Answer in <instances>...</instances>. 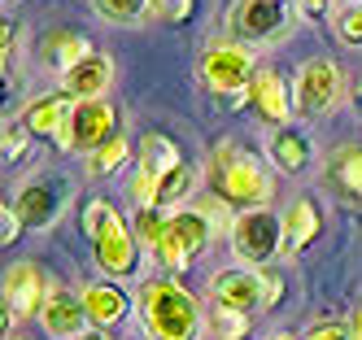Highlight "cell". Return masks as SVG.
Wrapping results in <instances>:
<instances>
[{"label":"cell","instance_id":"cell-1","mask_svg":"<svg viewBox=\"0 0 362 340\" xmlns=\"http://www.w3.org/2000/svg\"><path fill=\"white\" fill-rule=\"evenodd\" d=\"M140 323L153 340H197L201 336V310L192 293L175 279H153L140 288Z\"/></svg>","mask_w":362,"mask_h":340},{"label":"cell","instance_id":"cell-2","mask_svg":"<svg viewBox=\"0 0 362 340\" xmlns=\"http://www.w3.org/2000/svg\"><path fill=\"white\" fill-rule=\"evenodd\" d=\"M214 183L227 201H240L249 209L271 201V179H267L262 162H257L253 153H245L240 144H231V140L214 148Z\"/></svg>","mask_w":362,"mask_h":340},{"label":"cell","instance_id":"cell-3","mask_svg":"<svg viewBox=\"0 0 362 340\" xmlns=\"http://www.w3.org/2000/svg\"><path fill=\"white\" fill-rule=\"evenodd\" d=\"M231 249H236L240 262H249L257 271L262 262H271L284 249V218L271 214L267 205L245 209V214H236V227H231Z\"/></svg>","mask_w":362,"mask_h":340},{"label":"cell","instance_id":"cell-4","mask_svg":"<svg viewBox=\"0 0 362 340\" xmlns=\"http://www.w3.org/2000/svg\"><path fill=\"white\" fill-rule=\"evenodd\" d=\"M118 114H114V105L110 100H74V114H70V122L62 127V136H57V144L66 148V153H96L100 144H110L114 136H118Z\"/></svg>","mask_w":362,"mask_h":340},{"label":"cell","instance_id":"cell-5","mask_svg":"<svg viewBox=\"0 0 362 340\" xmlns=\"http://www.w3.org/2000/svg\"><path fill=\"white\" fill-rule=\"evenodd\" d=\"M201 78L210 92H223V96H240L253 88V48L245 44H210L201 57Z\"/></svg>","mask_w":362,"mask_h":340},{"label":"cell","instance_id":"cell-6","mask_svg":"<svg viewBox=\"0 0 362 340\" xmlns=\"http://www.w3.org/2000/svg\"><path fill=\"white\" fill-rule=\"evenodd\" d=\"M210 223H205L197 209H179V214H170L166 218V231H162V245L153 249L158 253V262L166 271H184V266H192V262L201 257V249L210 245Z\"/></svg>","mask_w":362,"mask_h":340},{"label":"cell","instance_id":"cell-7","mask_svg":"<svg viewBox=\"0 0 362 340\" xmlns=\"http://www.w3.org/2000/svg\"><path fill=\"white\" fill-rule=\"evenodd\" d=\"M288 26H293L288 0H236V5H231V31L249 44L279 40Z\"/></svg>","mask_w":362,"mask_h":340},{"label":"cell","instance_id":"cell-8","mask_svg":"<svg viewBox=\"0 0 362 340\" xmlns=\"http://www.w3.org/2000/svg\"><path fill=\"white\" fill-rule=\"evenodd\" d=\"M66 205V183L57 175H40V179H27L13 197V214L22 218V227H53L57 214Z\"/></svg>","mask_w":362,"mask_h":340},{"label":"cell","instance_id":"cell-9","mask_svg":"<svg viewBox=\"0 0 362 340\" xmlns=\"http://www.w3.org/2000/svg\"><path fill=\"white\" fill-rule=\"evenodd\" d=\"M336 96H341V70H336L327 57H315V61H305L297 70V88H293V100H297V110L305 118H319L327 114Z\"/></svg>","mask_w":362,"mask_h":340},{"label":"cell","instance_id":"cell-10","mask_svg":"<svg viewBox=\"0 0 362 340\" xmlns=\"http://www.w3.org/2000/svg\"><path fill=\"white\" fill-rule=\"evenodd\" d=\"M175 166H184V157H179V148L158 136V131H144L140 136V175H136V201L153 209V192H158V179L170 175Z\"/></svg>","mask_w":362,"mask_h":340},{"label":"cell","instance_id":"cell-11","mask_svg":"<svg viewBox=\"0 0 362 340\" xmlns=\"http://www.w3.org/2000/svg\"><path fill=\"white\" fill-rule=\"evenodd\" d=\"M96 266L105 271V275H114V279H122V275H132L136 271V253H140V240H136V231L122 223V214H114V223L96 235Z\"/></svg>","mask_w":362,"mask_h":340},{"label":"cell","instance_id":"cell-12","mask_svg":"<svg viewBox=\"0 0 362 340\" xmlns=\"http://www.w3.org/2000/svg\"><path fill=\"white\" fill-rule=\"evenodd\" d=\"M210 293H214V305L249 314L257 305H267V279H262V271H223V275H214Z\"/></svg>","mask_w":362,"mask_h":340},{"label":"cell","instance_id":"cell-13","mask_svg":"<svg viewBox=\"0 0 362 340\" xmlns=\"http://www.w3.org/2000/svg\"><path fill=\"white\" fill-rule=\"evenodd\" d=\"M327 188L345 209L362 214V144H341L327 162Z\"/></svg>","mask_w":362,"mask_h":340},{"label":"cell","instance_id":"cell-14","mask_svg":"<svg viewBox=\"0 0 362 340\" xmlns=\"http://www.w3.org/2000/svg\"><path fill=\"white\" fill-rule=\"evenodd\" d=\"M44 275L31 266V262H22V266H13L5 275V327L9 319H22V314L31 310H44Z\"/></svg>","mask_w":362,"mask_h":340},{"label":"cell","instance_id":"cell-15","mask_svg":"<svg viewBox=\"0 0 362 340\" xmlns=\"http://www.w3.org/2000/svg\"><path fill=\"white\" fill-rule=\"evenodd\" d=\"M40 319H44V332H48V336H57V340H79V336H83V323H88V310H83L79 297L53 293V297L44 301Z\"/></svg>","mask_w":362,"mask_h":340},{"label":"cell","instance_id":"cell-16","mask_svg":"<svg viewBox=\"0 0 362 340\" xmlns=\"http://www.w3.org/2000/svg\"><path fill=\"white\" fill-rule=\"evenodd\" d=\"M110 78H114V61L92 52L88 61L62 74V83H66V96H74V100H96L100 92H110Z\"/></svg>","mask_w":362,"mask_h":340},{"label":"cell","instance_id":"cell-17","mask_svg":"<svg viewBox=\"0 0 362 340\" xmlns=\"http://www.w3.org/2000/svg\"><path fill=\"white\" fill-rule=\"evenodd\" d=\"M249 100H253V110L262 114L267 122H288V114H293V100H288V88H284V78L275 74V70H257V78H253V88H249Z\"/></svg>","mask_w":362,"mask_h":340},{"label":"cell","instance_id":"cell-18","mask_svg":"<svg viewBox=\"0 0 362 340\" xmlns=\"http://www.w3.org/2000/svg\"><path fill=\"white\" fill-rule=\"evenodd\" d=\"M70 114H74V96H44V100H35L31 110H27V118H22V127L27 131H35V136H62V127L70 122Z\"/></svg>","mask_w":362,"mask_h":340},{"label":"cell","instance_id":"cell-19","mask_svg":"<svg viewBox=\"0 0 362 340\" xmlns=\"http://www.w3.org/2000/svg\"><path fill=\"white\" fill-rule=\"evenodd\" d=\"M267 153H271V162H275L284 175H301L305 162H310V144H305L301 131H293V127H279L275 136L267 140Z\"/></svg>","mask_w":362,"mask_h":340},{"label":"cell","instance_id":"cell-20","mask_svg":"<svg viewBox=\"0 0 362 340\" xmlns=\"http://www.w3.org/2000/svg\"><path fill=\"white\" fill-rule=\"evenodd\" d=\"M83 310H88V319L100 323V327H114L127 319V297L118 293L114 283H92L88 293H83Z\"/></svg>","mask_w":362,"mask_h":340},{"label":"cell","instance_id":"cell-21","mask_svg":"<svg viewBox=\"0 0 362 340\" xmlns=\"http://www.w3.org/2000/svg\"><path fill=\"white\" fill-rule=\"evenodd\" d=\"M315 235H319V209L310 205V201H297L288 209V223H284V253H301L305 245H315Z\"/></svg>","mask_w":362,"mask_h":340},{"label":"cell","instance_id":"cell-22","mask_svg":"<svg viewBox=\"0 0 362 340\" xmlns=\"http://www.w3.org/2000/svg\"><path fill=\"white\" fill-rule=\"evenodd\" d=\"M88 57H92L88 40H83V35H70V31H53V35H48V44H44V61L57 66L62 74L74 70L79 61H88Z\"/></svg>","mask_w":362,"mask_h":340},{"label":"cell","instance_id":"cell-23","mask_svg":"<svg viewBox=\"0 0 362 340\" xmlns=\"http://www.w3.org/2000/svg\"><path fill=\"white\" fill-rule=\"evenodd\" d=\"M197 170L184 162V166H175L170 175H162L158 179V192H153V209H166V205H179V201H188L192 192H197Z\"/></svg>","mask_w":362,"mask_h":340},{"label":"cell","instance_id":"cell-24","mask_svg":"<svg viewBox=\"0 0 362 340\" xmlns=\"http://www.w3.org/2000/svg\"><path fill=\"white\" fill-rule=\"evenodd\" d=\"M92 9L105 22H122V26H136V22H144L153 13L148 0H92Z\"/></svg>","mask_w":362,"mask_h":340},{"label":"cell","instance_id":"cell-25","mask_svg":"<svg viewBox=\"0 0 362 340\" xmlns=\"http://www.w3.org/2000/svg\"><path fill=\"white\" fill-rule=\"evenodd\" d=\"M127 153H132V144H127L122 136H114L110 144H100V148L92 153V162H88V175H96V179H105V175L122 170V166H127Z\"/></svg>","mask_w":362,"mask_h":340},{"label":"cell","instance_id":"cell-26","mask_svg":"<svg viewBox=\"0 0 362 340\" xmlns=\"http://www.w3.org/2000/svg\"><path fill=\"white\" fill-rule=\"evenodd\" d=\"M132 231H136V240H140V245L158 249V245H162V231H166L162 209H148V205H140V209H136V218H132Z\"/></svg>","mask_w":362,"mask_h":340},{"label":"cell","instance_id":"cell-27","mask_svg":"<svg viewBox=\"0 0 362 340\" xmlns=\"http://www.w3.org/2000/svg\"><path fill=\"white\" fill-rule=\"evenodd\" d=\"M197 214L210 223V231H231V227H236V218H231V201H227V197H205V201H197Z\"/></svg>","mask_w":362,"mask_h":340},{"label":"cell","instance_id":"cell-28","mask_svg":"<svg viewBox=\"0 0 362 340\" xmlns=\"http://www.w3.org/2000/svg\"><path fill=\"white\" fill-rule=\"evenodd\" d=\"M214 336H218V340H245V336H249V314L214 305Z\"/></svg>","mask_w":362,"mask_h":340},{"label":"cell","instance_id":"cell-29","mask_svg":"<svg viewBox=\"0 0 362 340\" xmlns=\"http://www.w3.org/2000/svg\"><path fill=\"white\" fill-rule=\"evenodd\" d=\"M336 35H341V44H349V48H362V0L336 13Z\"/></svg>","mask_w":362,"mask_h":340},{"label":"cell","instance_id":"cell-30","mask_svg":"<svg viewBox=\"0 0 362 340\" xmlns=\"http://www.w3.org/2000/svg\"><path fill=\"white\" fill-rule=\"evenodd\" d=\"M114 214H118V209H114L110 201H92V205L83 209V231H88L92 240H96V235H100V231H105V227L114 223Z\"/></svg>","mask_w":362,"mask_h":340},{"label":"cell","instance_id":"cell-31","mask_svg":"<svg viewBox=\"0 0 362 340\" xmlns=\"http://www.w3.org/2000/svg\"><path fill=\"white\" fill-rule=\"evenodd\" d=\"M148 9H153V18H162V22H184L192 13V0H148Z\"/></svg>","mask_w":362,"mask_h":340},{"label":"cell","instance_id":"cell-32","mask_svg":"<svg viewBox=\"0 0 362 340\" xmlns=\"http://www.w3.org/2000/svg\"><path fill=\"white\" fill-rule=\"evenodd\" d=\"M0 148H5V157H9V162H18V157L27 153V127L5 122V136H0Z\"/></svg>","mask_w":362,"mask_h":340},{"label":"cell","instance_id":"cell-33","mask_svg":"<svg viewBox=\"0 0 362 340\" xmlns=\"http://www.w3.org/2000/svg\"><path fill=\"white\" fill-rule=\"evenodd\" d=\"M305 340H354V332L341 327V323H315L305 332Z\"/></svg>","mask_w":362,"mask_h":340},{"label":"cell","instance_id":"cell-34","mask_svg":"<svg viewBox=\"0 0 362 340\" xmlns=\"http://www.w3.org/2000/svg\"><path fill=\"white\" fill-rule=\"evenodd\" d=\"M0 227H5V231H0V240H5V245H13L18 235H22V218L9 214V205H5V214H0Z\"/></svg>","mask_w":362,"mask_h":340},{"label":"cell","instance_id":"cell-35","mask_svg":"<svg viewBox=\"0 0 362 340\" xmlns=\"http://www.w3.org/2000/svg\"><path fill=\"white\" fill-rule=\"evenodd\" d=\"M297 9H301V13H310V18H319V13L327 9V0H297Z\"/></svg>","mask_w":362,"mask_h":340},{"label":"cell","instance_id":"cell-36","mask_svg":"<svg viewBox=\"0 0 362 340\" xmlns=\"http://www.w3.org/2000/svg\"><path fill=\"white\" fill-rule=\"evenodd\" d=\"M349 332H354V340H362V305L354 310V323H349Z\"/></svg>","mask_w":362,"mask_h":340},{"label":"cell","instance_id":"cell-37","mask_svg":"<svg viewBox=\"0 0 362 340\" xmlns=\"http://www.w3.org/2000/svg\"><path fill=\"white\" fill-rule=\"evenodd\" d=\"M79 340H110V336H100V332H83Z\"/></svg>","mask_w":362,"mask_h":340},{"label":"cell","instance_id":"cell-38","mask_svg":"<svg viewBox=\"0 0 362 340\" xmlns=\"http://www.w3.org/2000/svg\"><path fill=\"white\" fill-rule=\"evenodd\" d=\"M354 105H358V114H362V88H358V92H354Z\"/></svg>","mask_w":362,"mask_h":340},{"label":"cell","instance_id":"cell-39","mask_svg":"<svg viewBox=\"0 0 362 340\" xmlns=\"http://www.w3.org/2000/svg\"><path fill=\"white\" fill-rule=\"evenodd\" d=\"M271 340H297V336H288V332H279V336H271Z\"/></svg>","mask_w":362,"mask_h":340},{"label":"cell","instance_id":"cell-40","mask_svg":"<svg viewBox=\"0 0 362 340\" xmlns=\"http://www.w3.org/2000/svg\"><path fill=\"white\" fill-rule=\"evenodd\" d=\"M13 340H27V336H13Z\"/></svg>","mask_w":362,"mask_h":340},{"label":"cell","instance_id":"cell-41","mask_svg":"<svg viewBox=\"0 0 362 340\" xmlns=\"http://www.w3.org/2000/svg\"><path fill=\"white\" fill-rule=\"evenodd\" d=\"M349 5H358V0H349Z\"/></svg>","mask_w":362,"mask_h":340}]
</instances>
